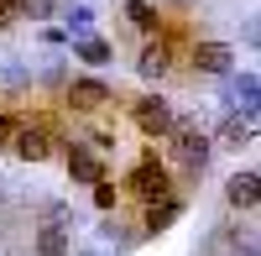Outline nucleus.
<instances>
[{
	"label": "nucleus",
	"instance_id": "nucleus-15",
	"mask_svg": "<svg viewBox=\"0 0 261 256\" xmlns=\"http://www.w3.org/2000/svg\"><path fill=\"white\" fill-rule=\"evenodd\" d=\"M37 251L42 256H68V230L63 225H42L37 230Z\"/></svg>",
	"mask_w": 261,
	"mask_h": 256
},
{
	"label": "nucleus",
	"instance_id": "nucleus-12",
	"mask_svg": "<svg viewBox=\"0 0 261 256\" xmlns=\"http://www.w3.org/2000/svg\"><path fill=\"white\" fill-rule=\"evenodd\" d=\"M178 215H183V204H178V199H162V204H146V220H141V225H146V236H162Z\"/></svg>",
	"mask_w": 261,
	"mask_h": 256
},
{
	"label": "nucleus",
	"instance_id": "nucleus-21",
	"mask_svg": "<svg viewBox=\"0 0 261 256\" xmlns=\"http://www.w3.org/2000/svg\"><path fill=\"white\" fill-rule=\"evenodd\" d=\"M11 136H16V120H11V115H0V146H11Z\"/></svg>",
	"mask_w": 261,
	"mask_h": 256
},
{
	"label": "nucleus",
	"instance_id": "nucleus-6",
	"mask_svg": "<svg viewBox=\"0 0 261 256\" xmlns=\"http://www.w3.org/2000/svg\"><path fill=\"white\" fill-rule=\"evenodd\" d=\"M68 178L94 188L99 178H110V173H105V157H99V152H89L84 141H68Z\"/></svg>",
	"mask_w": 261,
	"mask_h": 256
},
{
	"label": "nucleus",
	"instance_id": "nucleus-20",
	"mask_svg": "<svg viewBox=\"0 0 261 256\" xmlns=\"http://www.w3.org/2000/svg\"><path fill=\"white\" fill-rule=\"evenodd\" d=\"M16 16H21V0H0V27H16Z\"/></svg>",
	"mask_w": 261,
	"mask_h": 256
},
{
	"label": "nucleus",
	"instance_id": "nucleus-13",
	"mask_svg": "<svg viewBox=\"0 0 261 256\" xmlns=\"http://www.w3.org/2000/svg\"><path fill=\"white\" fill-rule=\"evenodd\" d=\"M235 99H241V115L256 120V99H261V79L246 68V73H235Z\"/></svg>",
	"mask_w": 261,
	"mask_h": 256
},
{
	"label": "nucleus",
	"instance_id": "nucleus-19",
	"mask_svg": "<svg viewBox=\"0 0 261 256\" xmlns=\"http://www.w3.org/2000/svg\"><path fill=\"white\" fill-rule=\"evenodd\" d=\"M230 246L246 251V256H256V230H230Z\"/></svg>",
	"mask_w": 261,
	"mask_h": 256
},
{
	"label": "nucleus",
	"instance_id": "nucleus-5",
	"mask_svg": "<svg viewBox=\"0 0 261 256\" xmlns=\"http://www.w3.org/2000/svg\"><path fill=\"white\" fill-rule=\"evenodd\" d=\"M11 146H16L21 162H47L53 157V131H47V125H16Z\"/></svg>",
	"mask_w": 261,
	"mask_h": 256
},
{
	"label": "nucleus",
	"instance_id": "nucleus-10",
	"mask_svg": "<svg viewBox=\"0 0 261 256\" xmlns=\"http://www.w3.org/2000/svg\"><path fill=\"white\" fill-rule=\"evenodd\" d=\"M214 146H230V152H241V146H251L256 141V120H246V115H225L220 120V136H209Z\"/></svg>",
	"mask_w": 261,
	"mask_h": 256
},
{
	"label": "nucleus",
	"instance_id": "nucleus-4",
	"mask_svg": "<svg viewBox=\"0 0 261 256\" xmlns=\"http://www.w3.org/2000/svg\"><path fill=\"white\" fill-rule=\"evenodd\" d=\"M130 115H136V125H141V131H146L151 141H167L172 120H178V115H172V105H167V99H136V110H130Z\"/></svg>",
	"mask_w": 261,
	"mask_h": 256
},
{
	"label": "nucleus",
	"instance_id": "nucleus-7",
	"mask_svg": "<svg viewBox=\"0 0 261 256\" xmlns=\"http://www.w3.org/2000/svg\"><path fill=\"white\" fill-rule=\"evenodd\" d=\"M188 63H193L199 73H214V79H225V73H235V47H225V42H199Z\"/></svg>",
	"mask_w": 261,
	"mask_h": 256
},
{
	"label": "nucleus",
	"instance_id": "nucleus-18",
	"mask_svg": "<svg viewBox=\"0 0 261 256\" xmlns=\"http://www.w3.org/2000/svg\"><path fill=\"white\" fill-rule=\"evenodd\" d=\"M58 11V0H21V16H32V21H47Z\"/></svg>",
	"mask_w": 261,
	"mask_h": 256
},
{
	"label": "nucleus",
	"instance_id": "nucleus-14",
	"mask_svg": "<svg viewBox=\"0 0 261 256\" xmlns=\"http://www.w3.org/2000/svg\"><path fill=\"white\" fill-rule=\"evenodd\" d=\"M125 21H130V27H141V32H151V37L162 32V11L151 6V0H130V6H125Z\"/></svg>",
	"mask_w": 261,
	"mask_h": 256
},
{
	"label": "nucleus",
	"instance_id": "nucleus-16",
	"mask_svg": "<svg viewBox=\"0 0 261 256\" xmlns=\"http://www.w3.org/2000/svg\"><path fill=\"white\" fill-rule=\"evenodd\" d=\"M73 37H94V11L89 6H73L68 11V42Z\"/></svg>",
	"mask_w": 261,
	"mask_h": 256
},
{
	"label": "nucleus",
	"instance_id": "nucleus-8",
	"mask_svg": "<svg viewBox=\"0 0 261 256\" xmlns=\"http://www.w3.org/2000/svg\"><path fill=\"white\" fill-rule=\"evenodd\" d=\"M225 199H230V209H256L261 204V178L251 173V167L246 173H230L225 178Z\"/></svg>",
	"mask_w": 261,
	"mask_h": 256
},
{
	"label": "nucleus",
	"instance_id": "nucleus-11",
	"mask_svg": "<svg viewBox=\"0 0 261 256\" xmlns=\"http://www.w3.org/2000/svg\"><path fill=\"white\" fill-rule=\"evenodd\" d=\"M73 58L89 63V68H105L115 53H110V42H105V37H73Z\"/></svg>",
	"mask_w": 261,
	"mask_h": 256
},
{
	"label": "nucleus",
	"instance_id": "nucleus-2",
	"mask_svg": "<svg viewBox=\"0 0 261 256\" xmlns=\"http://www.w3.org/2000/svg\"><path fill=\"white\" fill-rule=\"evenodd\" d=\"M125 188H130L136 199H146V204L178 199V194H172V173H167V167H162L157 157H141V162H136V173L125 178Z\"/></svg>",
	"mask_w": 261,
	"mask_h": 256
},
{
	"label": "nucleus",
	"instance_id": "nucleus-1",
	"mask_svg": "<svg viewBox=\"0 0 261 256\" xmlns=\"http://www.w3.org/2000/svg\"><path fill=\"white\" fill-rule=\"evenodd\" d=\"M167 152H172V162H178L183 173H204L214 141L199 131V120H172V131H167Z\"/></svg>",
	"mask_w": 261,
	"mask_h": 256
},
{
	"label": "nucleus",
	"instance_id": "nucleus-17",
	"mask_svg": "<svg viewBox=\"0 0 261 256\" xmlns=\"http://www.w3.org/2000/svg\"><path fill=\"white\" fill-rule=\"evenodd\" d=\"M94 204L105 209V215H110V209L120 204V183H110V178H99V183H94Z\"/></svg>",
	"mask_w": 261,
	"mask_h": 256
},
{
	"label": "nucleus",
	"instance_id": "nucleus-9",
	"mask_svg": "<svg viewBox=\"0 0 261 256\" xmlns=\"http://www.w3.org/2000/svg\"><path fill=\"white\" fill-rule=\"evenodd\" d=\"M167 68H172V47H167L162 37H151L146 47L136 53V73L141 79H167Z\"/></svg>",
	"mask_w": 261,
	"mask_h": 256
},
{
	"label": "nucleus",
	"instance_id": "nucleus-3",
	"mask_svg": "<svg viewBox=\"0 0 261 256\" xmlns=\"http://www.w3.org/2000/svg\"><path fill=\"white\" fill-rule=\"evenodd\" d=\"M115 99V89L105 79H73L68 84V110H79V115H94V110H105V105Z\"/></svg>",
	"mask_w": 261,
	"mask_h": 256
}]
</instances>
